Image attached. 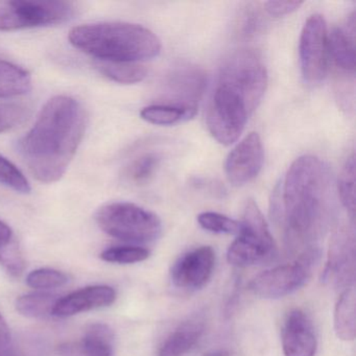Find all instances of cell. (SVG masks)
I'll list each match as a JSON object with an SVG mask.
<instances>
[{"label": "cell", "instance_id": "obj_1", "mask_svg": "<svg viewBox=\"0 0 356 356\" xmlns=\"http://www.w3.org/2000/svg\"><path fill=\"white\" fill-rule=\"evenodd\" d=\"M280 195L274 197L273 216L282 226L285 248L300 256L318 250L328 220L331 185L328 166L314 156L291 164Z\"/></svg>", "mask_w": 356, "mask_h": 356}, {"label": "cell", "instance_id": "obj_2", "mask_svg": "<svg viewBox=\"0 0 356 356\" xmlns=\"http://www.w3.org/2000/svg\"><path fill=\"white\" fill-rule=\"evenodd\" d=\"M86 113L76 99L58 95L41 110L30 131L18 141V152L41 183L63 177L84 137Z\"/></svg>", "mask_w": 356, "mask_h": 356}, {"label": "cell", "instance_id": "obj_3", "mask_svg": "<svg viewBox=\"0 0 356 356\" xmlns=\"http://www.w3.org/2000/svg\"><path fill=\"white\" fill-rule=\"evenodd\" d=\"M68 38L76 49L102 62L137 63L161 51V41L152 31L128 22L76 26Z\"/></svg>", "mask_w": 356, "mask_h": 356}, {"label": "cell", "instance_id": "obj_4", "mask_svg": "<svg viewBox=\"0 0 356 356\" xmlns=\"http://www.w3.org/2000/svg\"><path fill=\"white\" fill-rule=\"evenodd\" d=\"M95 220L104 232L127 243H151L160 236L162 231L158 216L128 202H114L102 206Z\"/></svg>", "mask_w": 356, "mask_h": 356}, {"label": "cell", "instance_id": "obj_5", "mask_svg": "<svg viewBox=\"0 0 356 356\" xmlns=\"http://www.w3.org/2000/svg\"><path fill=\"white\" fill-rule=\"evenodd\" d=\"M237 235L227 253V259L232 266L247 268L272 260L276 256V245L268 222L253 200H248L245 203Z\"/></svg>", "mask_w": 356, "mask_h": 356}, {"label": "cell", "instance_id": "obj_6", "mask_svg": "<svg viewBox=\"0 0 356 356\" xmlns=\"http://www.w3.org/2000/svg\"><path fill=\"white\" fill-rule=\"evenodd\" d=\"M216 84L243 97L254 111L266 92L268 72L256 51L239 49L225 61Z\"/></svg>", "mask_w": 356, "mask_h": 356}, {"label": "cell", "instance_id": "obj_7", "mask_svg": "<svg viewBox=\"0 0 356 356\" xmlns=\"http://www.w3.org/2000/svg\"><path fill=\"white\" fill-rule=\"evenodd\" d=\"M76 13V3L70 1L0 0V31L64 24L72 19Z\"/></svg>", "mask_w": 356, "mask_h": 356}, {"label": "cell", "instance_id": "obj_8", "mask_svg": "<svg viewBox=\"0 0 356 356\" xmlns=\"http://www.w3.org/2000/svg\"><path fill=\"white\" fill-rule=\"evenodd\" d=\"M252 113L243 97L216 85L207 110L208 130L220 145H232L241 136Z\"/></svg>", "mask_w": 356, "mask_h": 356}, {"label": "cell", "instance_id": "obj_9", "mask_svg": "<svg viewBox=\"0 0 356 356\" xmlns=\"http://www.w3.org/2000/svg\"><path fill=\"white\" fill-rule=\"evenodd\" d=\"M318 256L320 250H312L298 256L293 264L266 270L250 282V289L264 299H278L291 295L307 282Z\"/></svg>", "mask_w": 356, "mask_h": 356}, {"label": "cell", "instance_id": "obj_10", "mask_svg": "<svg viewBox=\"0 0 356 356\" xmlns=\"http://www.w3.org/2000/svg\"><path fill=\"white\" fill-rule=\"evenodd\" d=\"M300 63L308 84H320L328 70V32L324 17L314 14L304 24L300 37Z\"/></svg>", "mask_w": 356, "mask_h": 356}, {"label": "cell", "instance_id": "obj_11", "mask_svg": "<svg viewBox=\"0 0 356 356\" xmlns=\"http://www.w3.org/2000/svg\"><path fill=\"white\" fill-rule=\"evenodd\" d=\"M355 234L353 227H341L331 238L323 280L337 287L354 286Z\"/></svg>", "mask_w": 356, "mask_h": 356}, {"label": "cell", "instance_id": "obj_12", "mask_svg": "<svg viewBox=\"0 0 356 356\" xmlns=\"http://www.w3.org/2000/svg\"><path fill=\"white\" fill-rule=\"evenodd\" d=\"M264 161L261 139L257 133H250L227 158L225 170L229 182L234 186L248 184L258 176Z\"/></svg>", "mask_w": 356, "mask_h": 356}, {"label": "cell", "instance_id": "obj_13", "mask_svg": "<svg viewBox=\"0 0 356 356\" xmlns=\"http://www.w3.org/2000/svg\"><path fill=\"white\" fill-rule=\"evenodd\" d=\"M206 74L201 68L181 64L172 68L164 79V95L170 105L197 110V102L205 91Z\"/></svg>", "mask_w": 356, "mask_h": 356}, {"label": "cell", "instance_id": "obj_14", "mask_svg": "<svg viewBox=\"0 0 356 356\" xmlns=\"http://www.w3.org/2000/svg\"><path fill=\"white\" fill-rule=\"evenodd\" d=\"M216 254L210 247L191 250L181 256L172 266L170 277L175 286L184 291L202 289L211 278Z\"/></svg>", "mask_w": 356, "mask_h": 356}, {"label": "cell", "instance_id": "obj_15", "mask_svg": "<svg viewBox=\"0 0 356 356\" xmlns=\"http://www.w3.org/2000/svg\"><path fill=\"white\" fill-rule=\"evenodd\" d=\"M284 356H314L318 341L312 321L300 309L291 310L282 327Z\"/></svg>", "mask_w": 356, "mask_h": 356}, {"label": "cell", "instance_id": "obj_16", "mask_svg": "<svg viewBox=\"0 0 356 356\" xmlns=\"http://www.w3.org/2000/svg\"><path fill=\"white\" fill-rule=\"evenodd\" d=\"M116 299V291L108 285H92L59 298L53 316L59 318L74 316L81 312L111 305Z\"/></svg>", "mask_w": 356, "mask_h": 356}, {"label": "cell", "instance_id": "obj_17", "mask_svg": "<svg viewBox=\"0 0 356 356\" xmlns=\"http://www.w3.org/2000/svg\"><path fill=\"white\" fill-rule=\"evenodd\" d=\"M114 335L105 324H93L79 341L62 343L58 348L59 356H111Z\"/></svg>", "mask_w": 356, "mask_h": 356}, {"label": "cell", "instance_id": "obj_18", "mask_svg": "<svg viewBox=\"0 0 356 356\" xmlns=\"http://www.w3.org/2000/svg\"><path fill=\"white\" fill-rule=\"evenodd\" d=\"M329 55L335 65L346 74L355 72V14H351L343 28H335L328 35Z\"/></svg>", "mask_w": 356, "mask_h": 356}, {"label": "cell", "instance_id": "obj_19", "mask_svg": "<svg viewBox=\"0 0 356 356\" xmlns=\"http://www.w3.org/2000/svg\"><path fill=\"white\" fill-rule=\"evenodd\" d=\"M205 325L201 320H189L179 325L162 343L158 356H185L201 339Z\"/></svg>", "mask_w": 356, "mask_h": 356}, {"label": "cell", "instance_id": "obj_20", "mask_svg": "<svg viewBox=\"0 0 356 356\" xmlns=\"http://www.w3.org/2000/svg\"><path fill=\"white\" fill-rule=\"evenodd\" d=\"M334 330L343 341H353L356 332V298L354 286L341 293L334 310Z\"/></svg>", "mask_w": 356, "mask_h": 356}, {"label": "cell", "instance_id": "obj_21", "mask_svg": "<svg viewBox=\"0 0 356 356\" xmlns=\"http://www.w3.org/2000/svg\"><path fill=\"white\" fill-rule=\"evenodd\" d=\"M0 266L11 276L19 277L26 264L12 229L0 220Z\"/></svg>", "mask_w": 356, "mask_h": 356}, {"label": "cell", "instance_id": "obj_22", "mask_svg": "<svg viewBox=\"0 0 356 356\" xmlns=\"http://www.w3.org/2000/svg\"><path fill=\"white\" fill-rule=\"evenodd\" d=\"M195 113L197 110L195 109L161 103L143 108L140 116L145 122L156 126H172L188 120Z\"/></svg>", "mask_w": 356, "mask_h": 356}, {"label": "cell", "instance_id": "obj_23", "mask_svg": "<svg viewBox=\"0 0 356 356\" xmlns=\"http://www.w3.org/2000/svg\"><path fill=\"white\" fill-rule=\"evenodd\" d=\"M60 296L54 293H37L22 296L16 301V309L28 318H43L53 316L54 308Z\"/></svg>", "mask_w": 356, "mask_h": 356}, {"label": "cell", "instance_id": "obj_24", "mask_svg": "<svg viewBox=\"0 0 356 356\" xmlns=\"http://www.w3.org/2000/svg\"><path fill=\"white\" fill-rule=\"evenodd\" d=\"M102 74L120 84H136L147 76V70L138 63H113L97 61L95 63Z\"/></svg>", "mask_w": 356, "mask_h": 356}, {"label": "cell", "instance_id": "obj_25", "mask_svg": "<svg viewBox=\"0 0 356 356\" xmlns=\"http://www.w3.org/2000/svg\"><path fill=\"white\" fill-rule=\"evenodd\" d=\"M339 195L345 209L354 220L355 214V156L346 160L339 178Z\"/></svg>", "mask_w": 356, "mask_h": 356}, {"label": "cell", "instance_id": "obj_26", "mask_svg": "<svg viewBox=\"0 0 356 356\" xmlns=\"http://www.w3.org/2000/svg\"><path fill=\"white\" fill-rule=\"evenodd\" d=\"M202 228L216 234H238L241 222L218 212H203L197 216Z\"/></svg>", "mask_w": 356, "mask_h": 356}, {"label": "cell", "instance_id": "obj_27", "mask_svg": "<svg viewBox=\"0 0 356 356\" xmlns=\"http://www.w3.org/2000/svg\"><path fill=\"white\" fill-rule=\"evenodd\" d=\"M149 256V250L137 245H120L109 248L101 254L105 261L118 264H131L145 261Z\"/></svg>", "mask_w": 356, "mask_h": 356}, {"label": "cell", "instance_id": "obj_28", "mask_svg": "<svg viewBox=\"0 0 356 356\" xmlns=\"http://www.w3.org/2000/svg\"><path fill=\"white\" fill-rule=\"evenodd\" d=\"M0 184L19 193H31L30 183L15 164L0 155Z\"/></svg>", "mask_w": 356, "mask_h": 356}, {"label": "cell", "instance_id": "obj_29", "mask_svg": "<svg viewBox=\"0 0 356 356\" xmlns=\"http://www.w3.org/2000/svg\"><path fill=\"white\" fill-rule=\"evenodd\" d=\"M160 158L157 154L149 153L135 159L129 166L128 176L135 184H143L153 177L159 165Z\"/></svg>", "mask_w": 356, "mask_h": 356}, {"label": "cell", "instance_id": "obj_30", "mask_svg": "<svg viewBox=\"0 0 356 356\" xmlns=\"http://www.w3.org/2000/svg\"><path fill=\"white\" fill-rule=\"evenodd\" d=\"M67 282V275L54 268H39L33 270L26 278L29 286L38 289H56L63 286Z\"/></svg>", "mask_w": 356, "mask_h": 356}, {"label": "cell", "instance_id": "obj_31", "mask_svg": "<svg viewBox=\"0 0 356 356\" xmlns=\"http://www.w3.org/2000/svg\"><path fill=\"white\" fill-rule=\"evenodd\" d=\"M28 116V108L18 104L0 105V133L7 132L22 124Z\"/></svg>", "mask_w": 356, "mask_h": 356}, {"label": "cell", "instance_id": "obj_32", "mask_svg": "<svg viewBox=\"0 0 356 356\" xmlns=\"http://www.w3.org/2000/svg\"><path fill=\"white\" fill-rule=\"evenodd\" d=\"M302 5V1H266L264 8L270 16L282 17L297 11Z\"/></svg>", "mask_w": 356, "mask_h": 356}, {"label": "cell", "instance_id": "obj_33", "mask_svg": "<svg viewBox=\"0 0 356 356\" xmlns=\"http://www.w3.org/2000/svg\"><path fill=\"white\" fill-rule=\"evenodd\" d=\"M0 356H20L14 348L9 326L0 314Z\"/></svg>", "mask_w": 356, "mask_h": 356}, {"label": "cell", "instance_id": "obj_34", "mask_svg": "<svg viewBox=\"0 0 356 356\" xmlns=\"http://www.w3.org/2000/svg\"><path fill=\"white\" fill-rule=\"evenodd\" d=\"M203 356H231V352L228 349H213L206 352Z\"/></svg>", "mask_w": 356, "mask_h": 356}]
</instances>
